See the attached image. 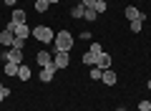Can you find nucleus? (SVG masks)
Wrapping results in <instances>:
<instances>
[{
    "mask_svg": "<svg viewBox=\"0 0 151 111\" xmlns=\"http://www.w3.org/2000/svg\"><path fill=\"white\" fill-rule=\"evenodd\" d=\"M139 111H151V101H139Z\"/></svg>",
    "mask_w": 151,
    "mask_h": 111,
    "instance_id": "obj_24",
    "label": "nucleus"
},
{
    "mask_svg": "<svg viewBox=\"0 0 151 111\" xmlns=\"http://www.w3.org/2000/svg\"><path fill=\"white\" fill-rule=\"evenodd\" d=\"M124 15L129 18V20H146V15H144V13H139L134 5H129V8H126V10H124Z\"/></svg>",
    "mask_w": 151,
    "mask_h": 111,
    "instance_id": "obj_8",
    "label": "nucleus"
},
{
    "mask_svg": "<svg viewBox=\"0 0 151 111\" xmlns=\"http://www.w3.org/2000/svg\"><path fill=\"white\" fill-rule=\"evenodd\" d=\"M53 46H55V51H63V53H68L70 48H73V33H68V30H60L58 36L53 38Z\"/></svg>",
    "mask_w": 151,
    "mask_h": 111,
    "instance_id": "obj_1",
    "label": "nucleus"
},
{
    "mask_svg": "<svg viewBox=\"0 0 151 111\" xmlns=\"http://www.w3.org/2000/svg\"><path fill=\"white\" fill-rule=\"evenodd\" d=\"M13 41H15V33H13L10 28H5V30L0 33V43H3V46H8V48H13Z\"/></svg>",
    "mask_w": 151,
    "mask_h": 111,
    "instance_id": "obj_7",
    "label": "nucleus"
},
{
    "mask_svg": "<svg viewBox=\"0 0 151 111\" xmlns=\"http://www.w3.org/2000/svg\"><path fill=\"white\" fill-rule=\"evenodd\" d=\"M18 71H20L18 63H10V61L5 63V76H18Z\"/></svg>",
    "mask_w": 151,
    "mask_h": 111,
    "instance_id": "obj_14",
    "label": "nucleus"
},
{
    "mask_svg": "<svg viewBox=\"0 0 151 111\" xmlns=\"http://www.w3.org/2000/svg\"><path fill=\"white\" fill-rule=\"evenodd\" d=\"M83 18H86V20H96V18H98V13L93 10V8H86V15H83Z\"/></svg>",
    "mask_w": 151,
    "mask_h": 111,
    "instance_id": "obj_20",
    "label": "nucleus"
},
{
    "mask_svg": "<svg viewBox=\"0 0 151 111\" xmlns=\"http://www.w3.org/2000/svg\"><path fill=\"white\" fill-rule=\"evenodd\" d=\"M106 8H108V3H106V0H96V5H93V10H96L98 15H101V13H106Z\"/></svg>",
    "mask_w": 151,
    "mask_h": 111,
    "instance_id": "obj_17",
    "label": "nucleus"
},
{
    "mask_svg": "<svg viewBox=\"0 0 151 111\" xmlns=\"http://www.w3.org/2000/svg\"><path fill=\"white\" fill-rule=\"evenodd\" d=\"M0 58L5 61V63L10 61V63H18V66H20V63H23V51H18V48H10V51H5Z\"/></svg>",
    "mask_w": 151,
    "mask_h": 111,
    "instance_id": "obj_3",
    "label": "nucleus"
},
{
    "mask_svg": "<svg viewBox=\"0 0 151 111\" xmlns=\"http://www.w3.org/2000/svg\"><path fill=\"white\" fill-rule=\"evenodd\" d=\"M48 8H50L48 0H35V10H38V13H45Z\"/></svg>",
    "mask_w": 151,
    "mask_h": 111,
    "instance_id": "obj_16",
    "label": "nucleus"
},
{
    "mask_svg": "<svg viewBox=\"0 0 151 111\" xmlns=\"http://www.w3.org/2000/svg\"><path fill=\"white\" fill-rule=\"evenodd\" d=\"M48 3H50V5H55V3H58V0H48Z\"/></svg>",
    "mask_w": 151,
    "mask_h": 111,
    "instance_id": "obj_28",
    "label": "nucleus"
},
{
    "mask_svg": "<svg viewBox=\"0 0 151 111\" xmlns=\"http://www.w3.org/2000/svg\"><path fill=\"white\" fill-rule=\"evenodd\" d=\"M33 36V28L28 25V23H23V25H15V38H23V41H25V38H30Z\"/></svg>",
    "mask_w": 151,
    "mask_h": 111,
    "instance_id": "obj_6",
    "label": "nucleus"
},
{
    "mask_svg": "<svg viewBox=\"0 0 151 111\" xmlns=\"http://www.w3.org/2000/svg\"><path fill=\"white\" fill-rule=\"evenodd\" d=\"M33 36H35V41H38V43H53L55 33L50 30L48 25H35V28H33Z\"/></svg>",
    "mask_w": 151,
    "mask_h": 111,
    "instance_id": "obj_2",
    "label": "nucleus"
},
{
    "mask_svg": "<svg viewBox=\"0 0 151 111\" xmlns=\"http://www.w3.org/2000/svg\"><path fill=\"white\" fill-rule=\"evenodd\" d=\"M13 48H18V51H23V48H25V41H23V38H15V41H13Z\"/></svg>",
    "mask_w": 151,
    "mask_h": 111,
    "instance_id": "obj_23",
    "label": "nucleus"
},
{
    "mask_svg": "<svg viewBox=\"0 0 151 111\" xmlns=\"http://www.w3.org/2000/svg\"><path fill=\"white\" fill-rule=\"evenodd\" d=\"M81 5L83 8H93V5H96V0H81Z\"/></svg>",
    "mask_w": 151,
    "mask_h": 111,
    "instance_id": "obj_25",
    "label": "nucleus"
},
{
    "mask_svg": "<svg viewBox=\"0 0 151 111\" xmlns=\"http://www.w3.org/2000/svg\"><path fill=\"white\" fill-rule=\"evenodd\" d=\"M70 15H73V18H83V15H86V8H83L81 3H78V5H73V10H70Z\"/></svg>",
    "mask_w": 151,
    "mask_h": 111,
    "instance_id": "obj_15",
    "label": "nucleus"
},
{
    "mask_svg": "<svg viewBox=\"0 0 151 111\" xmlns=\"http://www.w3.org/2000/svg\"><path fill=\"white\" fill-rule=\"evenodd\" d=\"M96 66L101 71H108V68H111V56H108V53H101V56L96 58Z\"/></svg>",
    "mask_w": 151,
    "mask_h": 111,
    "instance_id": "obj_10",
    "label": "nucleus"
},
{
    "mask_svg": "<svg viewBox=\"0 0 151 111\" xmlns=\"http://www.w3.org/2000/svg\"><path fill=\"white\" fill-rule=\"evenodd\" d=\"M101 81H103V83H106V86H116V73H113L111 68H108V71H103Z\"/></svg>",
    "mask_w": 151,
    "mask_h": 111,
    "instance_id": "obj_11",
    "label": "nucleus"
},
{
    "mask_svg": "<svg viewBox=\"0 0 151 111\" xmlns=\"http://www.w3.org/2000/svg\"><path fill=\"white\" fill-rule=\"evenodd\" d=\"M8 94H10V91H8V89H3V91H0V104H3V99H5Z\"/></svg>",
    "mask_w": 151,
    "mask_h": 111,
    "instance_id": "obj_26",
    "label": "nucleus"
},
{
    "mask_svg": "<svg viewBox=\"0 0 151 111\" xmlns=\"http://www.w3.org/2000/svg\"><path fill=\"white\" fill-rule=\"evenodd\" d=\"M30 76H33V71L28 68V66H23V63H20V71H18V78H20V81H28Z\"/></svg>",
    "mask_w": 151,
    "mask_h": 111,
    "instance_id": "obj_13",
    "label": "nucleus"
},
{
    "mask_svg": "<svg viewBox=\"0 0 151 111\" xmlns=\"http://www.w3.org/2000/svg\"><path fill=\"white\" fill-rule=\"evenodd\" d=\"M53 63L58 66V71H60V68H68V63H70V61H68V53L55 51V53H53Z\"/></svg>",
    "mask_w": 151,
    "mask_h": 111,
    "instance_id": "obj_4",
    "label": "nucleus"
},
{
    "mask_svg": "<svg viewBox=\"0 0 151 111\" xmlns=\"http://www.w3.org/2000/svg\"><path fill=\"white\" fill-rule=\"evenodd\" d=\"M55 71H58V66H55V63L43 66V68H40V81H50V78L55 76Z\"/></svg>",
    "mask_w": 151,
    "mask_h": 111,
    "instance_id": "obj_5",
    "label": "nucleus"
},
{
    "mask_svg": "<svg viewBox=\"0 0 151 111\" xmlns=\"http://www.w3.org/2000/svg\"><path fill=\"white\" fill-rule=\"evenodd\" d=\"M13 23H15V25H23V23H25V10H20V8L13 10Z\"/></svg>",
    "mask_w": 151,
    "mask_h": 111,
    "instance_id": "obj_12",
    "label": "nucleus"
},
{
    "mask_svg": "<svg viewBox=\"0 0 151 111\" xmlns=\"http://www.w3.org/2000/svg\"><path fill=\"white\" fill-rule=\"evenodd\" d=\"M91 53H93V56H101V53H103L101 43H91Z\"/></svg>",
    "mask_w": 151,
    "mask_h": 111,
    "instance_id": "obj_21",
    "label": "nucleus"
},
{
    "mask_svg": "<svg viewBox=\"0 0 151 111\" xmlns=\"http://www.w3.org/2000/svg\"><path fill=\"white\" fill-rule=\"evenodd\" d=\"M5 5H10V8H13V5H15V0H5Z\"/></svg>",
    "mask_w": 151,
    "mask_h": 111,
    "instance_id": "obj_27",
    "label": "nucleus"
},
{
    "mask_svg": "<svg viewBox=\"0 0 151 111\" xmlns=\"http://www.w3.org/2000/svg\"><path fill=\"white\" fill-rule=\"evenodd\" d=\"M116 111H126V109H116Z\"/></svg>",
    "mask_w": 151,
    "mask_h": 111,
    "instance_id": "obj_30",
    "label": "nucleus"
},
{
    "mask_svg": "<svg viewBox=\"0 0 151 111\" xmlns=\"http://www.w3.org/2000/svg\"><path fill=\"white\" fill-rule=\"evenodd\" d=\"M3 89H5V86H3V81H0V91H3Z\"/></svg>",
    "mask_w": 151,
    "mask_h": 111,
    "instance_id": "obj_29",
    "label": "nucleus"
},
{
    "mask_svg": "<svg viewBox=\"0 0 151 111\" xmlns=\"http://www.w3.org/2000/svg\"><path fill=\"white\" fill-rule=\"evenodd\" d=\"M96 58H98V56H93V53L88 51L86 56H83V63H86V66H96Z\"/></svg>",
    "mask_w": 151,
    "mask_h": 111,
    "instance_id": "obj_19",
    "label": "nucleus"
},
{
    "mask_svg": "<svg viewBox=\"0 0 151 111\" xmlns=\"http://www.w3.org/2000/svg\"><path fill=\"white\" fill-rule=\"evenodd\" d=\"M35 61H38V66H40V68H43V66L53 63V56H50L48 51H40V53H35Z\"/></svg>",
    "mask_w": 151,
    "mask_h": 111,
    "instance_id": "obj_9",
    "label": "nucleus"
},
{
    "mask_svg": "<svg viewBox=\"0 0 151 111\" xmlns=\"http://www.w3.org/2000/svg\"><path fill=\"white\" fill-rule=\"evenodd\" d=\"M88 76H91L93 81H101V76H103V71L98 68V66H91V73H88Z\"/></svg>",
    "mask_w": 151,
    "mask_h": 111,
    "instance_id": "obj_18",
    "label": "nucleus"
},
{
    "mask_svg": "<svg viewBox=\"0 0 151 111\" xmlns=\"http://www.w3.org/2000/svg\"><path fill=\"white\" fill-rule=\"evenodd\" d=\"M141 25H144V20H131V30L134 33H141Z\"/></svg>",
    "mask_w": 151,
    "mask_h": 111,
    "instance_id": "obj_22",
    "label": "nucleus"
}]
</instances>
